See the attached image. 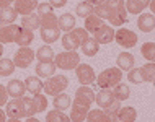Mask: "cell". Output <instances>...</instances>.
<instances>
[{
  "mask_svg": "<svg viewBox=\"0 0 155 122\" xmlns=\"http://www.w3.org/2000/svg\"><path fill=\"white\" fill-rule=\"evenodd\" d=\"M41 26V18L38 13H30V15H25L21 18V28H26L30 31H35Z\"/></svg>",
  "mask_w": 155,
  "mask_h": 122,
  "instance_id": "obj_24",
  "label": "cell"
},
{
  "mask_svg": "<svg viewBox=\"0 0 155 122\" xmlns=\"http://www.w3.org/2000/svg\"><path fill=\"white\" fill-rule=\"evenodd\" d=\"M142 77H144V82H153L155 78V64L153 62H147L144 67H142Z\"/></svg>",
  "mask_w": 155,
  "mask_h": 122,
  "instance_id": "obj_35",
  "label": "cell"
},
{
  "mask_svg": "<svg viewBox=\"0 0 155 122\" xmlns=\"http://www.w3.org/2000/svg\"><path fill=\"white\" fill-rule=\"evenodd\" d=\"M33 106H35V111L36 112H43L46 111V108H48V99H46L44 95H35L33 96Z\"/></svg>",
  "mask_w": 155,
  "mask_h": 122,
  "instance_id": "obj_36",
  "label": "cell"
},
{
  "mask_svg": "<svg viewBox=\"0 0 155 122\" xmlns=\"http://www.w3.org/2000/svg\"><path fill=\"white\" fill-rule=\"evenodd\" d=\"M80 46H82V52L85 54L87 57L96 56V54H98V50H100V44L96 43L93 37H87V39L83 41Z\"/></svg>",
  "mask_w": 155,
  "mask_h": 122,
  "instance_id": "obj_26",
  "label": "cell"
},
{
  "mask_svg": "<svg viewBox=\"0 0 155 122\" xmlns=\"http://www.w3.org/2000/svg\"><path fill=\"white\" fill-rule=\"evenodd\" d=\"M35 57L39 62H52L54 60V50L51 49V46H49V44L41 46V47L38 49V52L35 54Z\"/></svg>",
  "mask_w": 155,
  "mask_h": 122,
  "instance_id": "obj_30",
  "label": "cell"
},
{
  "mask_svg": "<svg viewBox=\"0 0 155 122\" xmlns=\"http://www.w3.org/2000/svg\"><path fill=\"white\" fill-rule=\"evenodd\" d=\"M25 86H26V91H30L31 95H39L41 90H43V82H41L39 77H26L25 80Z\"/></svg>",
  "mask_w": 155,
  "mask_h": 122,
  "instance_id": "obj_25",
  "label": "cell"
},
{
  "mask_svg": "<svg viewBox=\"0 0 155 122\" xmlns=\"http://www.w3.org/2000/svg\"><path fill=\"white\" fill-rule=\"evenodd\" d=\"M26 122H39V120H38L36 117H33V116H31V117H26Z\"/></svg>",
  "mask_w": 155,
  "mask_h": 122,
  "instance_id": "obj_47",
  "label": "cell"
},
{
  "mask_svg": "<svg viewBox=\"0 0 155 122\" xmlns=\"http://www.w3.org/2000/svg\"><path fill=\"white\" fill-rule=\"evenodd\" d=\"M36 10H38V15H39V16H43V15L51 13V11H52V7L49 5V3H38Z\"/></svg>",
  "mask_w": 155,
  "mask_h": 122,
  "instance_id": "obj_41",
  "label": "cell"
},
{
  "mask_svg": "<svg viewBox=\"0 0 155 122\" xmlns=\"http://www.w3.org/2000/svg\"><path fill=\"white\" fill-rule=\"evenodd\" d=\"M104 20H101L100 16H96V15H90V16H87L85 18V31L87 33H95L96 29H98L100 26H103V23Z\"/></svg>",
  "mask_w": 155,
  "mask_h": 122,
  "instance_id": "obj_31",
  "label": "cell"
},
{
  "mask_svg": "<svg viewBox=\"0 0 155 122\" xmlns=\"http://www.w3.org/2000/svg\"><path fill=\"white\" fill-rule=\"evenodd\" d=\"M149 8H150V10H155V3H153V0H150V3H149Z\"/></svg>",
  "mask_w": 155,
  "mask_h": 122,
  "instance_id": "obj_48",
  "label": "cell"
},
{
  "mask_svg": "<svg viewBox=\"0 0 155 122\" xmlns=\"http://www.w3.org/2000/svg\"><path fill=\"white\" fill-rule=\"evenodd\" d=\"M57 26H59L61 31H72V29L75 28V16L72 13H64L61 15L59 18H57Z\"/></svg>",
  "mask_w": 155,
  "mask_h": 122,
  "instance_id": "obj_22",
  "label": "cell"
},
{
  "mask_svg": "<svg viewBox=\"0 0 155 122\" xmlns=\"http://www.w3.org/2000/svg\"><path fill=\"white\" fill-rule=\"evenodd\" d=\"M93 39L98 44H110L111 41H114V29H113V26L103 24L93 33Z\"/></svg>",
  "mask_w": 155,
  "mask_h": 122,
  "instance_id": "obj_15",
  "label": "cell"
},
{
  "mask_svg": "<svg viewBox=\"0 0 155 122\" xmlns=\"http://www.w3.org/2000/svg\"><path fill=\"white\" fill-rule=\"evenodd\" d=\"M113 95H114V98L118 101H126L131 96V88L127 85H124V83H118L116 86H113Z\"/></svg>",
  "mask_w": 155,
  "mask_h": 122,
  "instance_id": "obj_32",
  "label": "cell"
},
{
  "mask_svg": "<svg viewBox=\"0 0 155 122\" xmlns=\"http://www.w3.org/2000/svg\"><path fill=\"white\" fill-rule=\"evenodd\" d=\"M95 101H96V104L100 106V109L104 111L110 117L121 108V101H118L114 98L111 88H103L98 95H95Z\"/></svg>",
  "mask_w": 155,
  "mask_h": 122,
  "instance_id": "obj_4",
  "label": "cell"
},
{
  "mask_svg": "<svg viewBox=\"0 0 155 122\" xmlns=\"http://www.w3.org/2000/svg\"><path fill=\"white\" fill-rule=\"evenodd\" d=\"M39 18H41V26H39L41 28V39L46 44L56 43L61 37V29L57 26V16L51 11V13L43 15Z\"/></svg>",
  "mask_w": 155,
  "mask_h": 122,
  "instance_id": "obj_3",
  "label": "cell"
},
{
  "mask_svg": "<svg viewBox=\"0 0 155 122\" xmlns=\"http://www.w3.org/2000/svg\"><path fill=\"white\" fill-rule=\"evenodd\" d=\"M137 117V112L132 106L119 108L114 114L111 116V122H134Z\"/></svg>",
  "mask_w": 155,
  "mask_h": 122,
  "instance_id": "obj_13",
  "label": "cell"
},
{
  "mask_svg": "<svg viewBox=\"0 0 155 122\" xmlns=\"http://www.w3.org/2000/svg\"><path fill=\"white\" fill-rule=\"evenodd\" d=\"M0 28H2V23H0Z\"/></svg>",
  "mask_w": 155,
  "mask_h": 122,
  "instance_id": "obj_51",
  "label": "cell"
},
{
  "mask_svg": "<svg viewBox=\"0 0 155 122\" xmlns=\"http://www.w3.org/2000/svg\"><path fill=\"white\" fill-rule=\"evenodd\" d=\"M116 64H118L119 70H126L129 72L131 69H134V64H136V59L131 52H121L118 59H116Z\"/></svg>",
  "mask_w": 155,
  "mask_h": 122,
  "instance_id": "obj_21",
  "label": "cell"
},
{
  "mask_svg": "<svg viewBox=\"0 0 155 122\" xmlns=\"http://www.w3.org/2000/svg\"><path fill=\"white\" fill-rule=\"evenodd\" d=\"M33 39H35L33 31H30V29H26V28H20L15 43L18 44L20 47H30V44L33 43Z\"/></svg>",
  "mask_w": 155,
  "mask_h": 122,
  "instance_id": "obj_23",
  "label": "cell"
},
{
  "mask_svg": "<svg viewBox=\"0 0 155 122\" xmlns=\"http://www.w3.org/2000/svg\"><path fill=\"white\" fill-rule=\"evenodd\" d=\"M88 37V33L85 31L83 28H74L72 31L65 33L62 36V46L67 50H75L80 47V44Z\"/></svg>",
  "mask_w": 155,
  "mask_h": 122,
  "instance_id": "obj_7",
  "label": "cell"
},
{
  "mask_svg": "<svg viewBox=\"0 0 155 122\" xmlns=\"http://www.w3.org/2000/svg\"><path fill=\"white\" fill-rule=\"evenodd\" d=\"M140 54L147 59L149 62H153L155 60V44L153 43H145L140 47Z\"/></svg>",
  "mask_w": 155,
  "mask_h": 122,
  "instance_id": "obj_38",
  "label": "cell"
},
{
  "mask_svg": "<svg viewBox=\"0 0 155 122\" xmlns=\"http://www.w3.org/2000/svg\"><path fill=\"white\" fill-rule=\"evenodd\" d=\"M21 103H23L25 114H26V117H31L33 114H36V111H35V106H33V98H28V96H23V98H21Z\"/></svg>",
  "mask_w": 155,
  "mask_h": 122,
  "instance_id": "obj_40",
  "label": "cell"
},
{
  "mask_svg": "<svg viewBox=\"0 0 155 122\" xmlns=\"http://www.w3.org/2000/svg\"><path fill=\"white\" fill-rule=\"evenodd\" d=\"M52 104H54V109H57V111H65L67 108H70V104H72V99H70L69 95L61 93V95L54 96Z\"/></svg>",
  "mask_w": 155,
  "mask_h": 122,
  "instance_id": "obj_29",
  "label": "cell"
},
{
  "mask_svg": "<svg viewBox=\"0 0 155 122\" xmlns=\"http://www.w3.org/2000/svg\"><path fill=\"white\" fill-rule=\"evenodd\" d=\"M8 101V93H7V88L3 85H0V108L5 106Z\"/></svg>",
  "mask_w": 155,
  "mask_h": 122,
  "instance_id": "obj_42",
  "label": "cell"
},
{
  "mask_svg": "<svg viewBox=\"0 0 155 122\" xmlns=\"http://www.w3.org/2000/svg\"><path fill=\"white\" fill-rule=\"evenodd\" d=\"M114 41L119 46H123L124 49H131L137 44V34L127 28H121L114 31Z\"/></svg>",
  "mask_w": 155,
  "mask_h": 122,
  "instance_id": "obj_9",
  "label": "cell"
},
{
  "mask_svg": "<svg viewBox=\"0 0 155 122\" xmlns=\"http://www.w3.org/2000/svg\"><path fill=\"white\" fill-rule=\"evenodd\" d=\"M137 26L142 33H152L155 28V18L153 13H142L137 20Z\"/></svg>",
  "mask_w": 155,
  "mask_h": 122,
  "instance_id": "obj_20",
  "label": "cell"
},
{
  "mask_svg": "<svg viewBox=\"0 0 155 122\" xmlns=\"http://www.w3.org/2000/svg\"><path fill=\"white\" fill-rule=\"evenodd\" d=\"M15 70V64L10 59H0V77H8Z\"/></svg>",
  "mask_w": 155,
  "mask_h": 122,
  "instance_id": "obj_34",
  "label": "cell"
},
{
  "mask_svg": "<svg viewBox=\"0 0 155 122\" xmlns=\"http://www.w3.org/2000/svg\"><path fill=\"white\" fill-rule=\"evenodd\" d=\"M33 59H35V52H33V49H30V47H20L18 50H16V54H15L13 64H15V67H18V69H28L30 64L33 62Z\"/></svg>",
  "mask_w": 155,
  "mask_h": 122,
  "instance_id": "obj_11",
  "label": "cell"
},
{
  "mask_svg": "<svg viewBox=\"0 0 155 122\" xmlns=\"http://www.w3.org/2000/svg\"><path fill=\"white\" fill-rule=\"evenodd\" d=\"M80 64V56L75 50H65L56 56V67L62 70H74Z\"/></svg>",
  "mask_w": 155,
  "mask_h": 122,
  "instance_id": "obj_8",
  "label": "cell"
},
{
  "mask_svg": "<svg viewBox=\"0 0 155 122\" xmlns=\"http://www.w3.org/2000/svg\"><path fill=\"white\" fill-rule=\"evenodd\" d=\"M56 64L54 62H38L36 65V75L39 78H49L56 75Z\"/></svg>",
  "mask_w": 155,
  "mask_h": 122,
  "instance_id": "obj_19",
  "label": "cell"
},
{
  "mask_svg": "<svg viewBox=\"0 0 155 122\" xmlns=\"http://www.w3.org/2000/svg\"><path fill=\"white\" fill-rule=\"evenodd\" d=\"M67 86H69V80H67L65 75H52L43 83V90L46 91V95H51V96H57L64 93Z\"/></svg>",
  "mask_w": 155,
  "mask_h": 122,
  "instance_id": "obj_6",
  "label": "cell"
},
{
  "mask_svg": "<svg viewBox=\"0 0 155 122\" xmlns=\"http://www.w3.org/2000/svg\"><path fill=\"white\" fill-rule=\"evenodd\" d=\"M67 0H49V5H51L52 8H62L65 7Z\"/></svg>",
  "mask_w": 155,
  "mask_h": 122,
  "instance_id": "obj_43",
  "label": "cell"
},
{
  "mask_svg": "<svg viewBox=\"0 0 155 122\" xmlns=\"http://www.w3.org/2000/svg\"><path fill=\"white\" fill-rule=\"evenodd\" d=\"M87 2H88L91 7H96V5H100V3H103L104 0H87Z\"/></svg>",
  "mask_w": 155,
  "mask_h": 122,
  "instance_id": "obj_45",
  "label": "cell"
},
{
  "mask_svg": "<svg viewBox=\"0 0 155 122\" xmlns=\"http://www.w3.org/2000/svg\"><path fill=\"white\" fill-rule=\"evenodd\" d=\"M7 122H21V119H12V117H10Z\"/></svg>",
  "mask_w": 155,
  "mask_h": 122,
  "instance_id": "obj_49",
  "label": "cell"
},
{
  "mask_svg": "<svg viewBox=\"0 0 155 122\" xmlns=\"http://www.w3.org/2000/svg\"><path fill=\"white\" fill-rule=\"evenodd\" d=\"M7 109H5V114L12 119H23L26 117L25 114V108L21 103V98H13L12 101H7Z\"/></svg>",
  "mask_w": 155,
  "mask_h": 122,
  "instance_id": "obj_12",
  "label": "cell"
},
{
  "mask_svg": "<svg viewBox=\"0 0 155 122\" xmlns=\"http://www.w3.org/2000/svg\"><path fill=\"white\" fill-rule=\"evenodd\" d=\"M5 88L8 96H12V98H23L25 93H26V86L21 80H10Z\"/></svg>",
  "mask_w": 155,
  "mask_h": 122,
  "instance_id": "obj_16",
  "label": "cell"
},
{
  "mask_svg": "<svg viewBox=\"0 0 155 122\" xmlns=\"http://www.w3.org/2000/svg\"><path fill=\"white\" fill-rule=\"evenodd\" d=\"M2 54H3V44H0V59H2Z\"/></svg>",
  "mask_w": 155,
  "mask_h": 122,
  "instance_id": "obj_50",
  "label": "cell"
},
{
  "mask_svg": "<svg viewBox=\"0 0 155 122\" xmlns=\"http://www.w3.org/2000/svg\"><path fill=\"white\" fill-rule=\"evenodd\" d=\"M93 15L100 16L101 20H108L113 26H121L127 23L124 0H104L103 3L93 7Z\"/></svg>",
  "mask_w": 155,
  "mask_h": 122,
  "instance_id": "obj_1",
  "label": "cell"
},
{
  "mask_svg": "<svg viewBox=\"0 0 155 122\" xmlns=\"http://www.w3.org/2000/svg\"><path fill=\"white\" fill-rule=\"evenodd\" d=\"M0 122H7V114L5 111H2V108H0Z\"/></svg>",
  "mask_w": 155,
  "mask_h": 122,
  "instance_id": "obj_46",
  "label": "cell"
},
{
  "mask_svg": "<svg viewBox=\"0 0 155 122\" xmlns=\"http://www.w3.org/2000/svg\"><path fill=\"white\" fill-rule=\"evenodd\" d=\"M15 0H0V8H7V7H12Z\"/></svg>",
  "mask_w": 155,
  "mask_h": 122,
  "instance_id": "obj_44",
  "label": "cell"
},
{
  "mask_svg": "<svg viewBox=\"0 0 155 122\" xmlns=\"http://www.w3.org/2000/svg\"><path fill=\"white\" fill-rule=\"evenodd\" d=\"M149 3H150V0H127V2H124V7L127 13L139 15L149 7Z\"/></svg>",
  "mask_w": 155,
  "mask_h": 122,
  "instance_id": "obj_18",
  "label": "cell"
},
{
  "mask_svg": "<svg viewBox=\"0 0 155 122\" xmlns=\"http://www.w3.org/2000/svg\"><path fill=\"white\" fill-rule=\"evenodd\" d=\"M46 122H70V117L67 114H64V111L52 109V111L48 112V116H46Z\"/></svg>",
  "mask_w": 155,
  "mask_h": 122,
  "instance_id": "obj_33",
  "label": "cell"
},
{
  "mask_svg": "<svg viewBox=\"0 0 155 122\" xmlns=\"http://www.w3.org/2000/svg\"><path fill=\"white\" fill-rule=\"evenodd\" d=\"M95 101V93L88 86H80L75 91V99L72 101V112H70V122H83L90 111V106Z\"/></svg>",
  "mask_w": 155,
  "mask_h": 122,
  "instance_id": "obj_2",
  "label": "cell"
},
{
  "mask_svg": "<svg viewBox=\"0 0 155 122\" xmlns=\"http://www.w3.org/2000/svg\"><path fill=\"white\" fill-rule=\"evenodd\" d=\"M121 78H123V70H119L118 67H110V69L103 70L101 73L96 78V85L100 88H113L118 83H121Z\"/></svg>",
  "mask_w": 155,
  "mask_h": 122,
  "instance_id": "obj_5",
  "label": "cell"
},
{
  "mask_svg": "<svg viewBox=\"0 0 155 122\" xmlns=\"http://www.w3.org/2000/svg\"><path fill=\"white\" fill-rule=\"evenodd\" d=\"M74 70H75V75H77V80L82 83L83 86H88L90 83H93L96 80L95 70L91 69L88 64H78Z\"/></svg>",
  "mask_w": 155,
  "mask_h": 122,
  "instance_id": "obj_10",
  "label": "cell"
},
{
  "mask_svg": "<svg viewBox=\"0 0 155 122\" xmlns=\"http://www.w3.org/2000/svg\"><path fill=\"white\" fill-rule=\"evenodd\" d=\"M75 11H77V15L80 16V18H87V16L93 15V7L90 5L88 2H80L75 8Z\"/></svg>",
  "mask_w": 155,
  "mask_h": 122,
  "instance_id": "obj_37",
  "label": "cell"
},
{
  "mask_svg": "<svg viewBox=\"0 0 155 122\" xmlns=\"http://www.w3.org/2000/svg\"><path fill=\"white\" fill-rule=\"evenodd\" d=\"M85 119L88 122H111V117L101 109H90Z\"/></svg>",
  "mask_w": 155,
  "mask_h": 122,
  "instance_id": "obj_27",
  "label": "cell"
},
{
  "mask_svg": "<svg viewBox=\"0 0 155 122\" xmlns=\"http://www.w3.org/2000/svg\"><path fill=\"white\" fill-rule=\"evenodd\" d=\"M38 7V0H15V11L20 15H30L33 13V10H36Z\"/></svg>",
  "mask_w": 155,
  "mask_h": 122,
  "instance_id": "obj_17",
  "label": "cell"
},
{
  "mask_svg": "<svg viewBox=\"0 0 155 122\" xmlns=\"http://www.w3.org/2000/svg\"><path fill=\"white\" fill-rule=\"evenodd\" d=\"M16 16H18V13L15 11V8L12 7H7V8H0V23L5 26V24H12L15 23Z\"/></svg>",
  "mask_w": 155,
  "mask_h": 122,
  "instance_id": "obj_28",
  "label": "cell"
},
{
  "mask_svg": "<svg viewBox=\"0 0 155 122\" xmlns=\"http://www.w3.org/2000/svg\"><path fill=\"white\" fill-rule=\"evenodd\" d=\"M18 24H5V26L0 28V44H10V43H15L16 36H18V31H20Z\"/></svg>",
  "mask_w": 155,
  "mask_h": 122,
  "instance_id": "obj_14",
  "label": "cell"
},
{
  "mask_svg": "<svg viewBox=\"0 0 155 122\" xmlns=\"http://www.w3.org/2000/svg\"><path fill=\"white\" fill-rule=\"evenodd\" d=\"M127 78L129 82L134 83V85H140V83H144V77H142V70L140 69H131L127 73Z\"/></svg>",
  "mask_w": 155,
  "mask_h": 122,
  "instance_id": "obj_39",
  "label": "cell"
}]
</instances>
